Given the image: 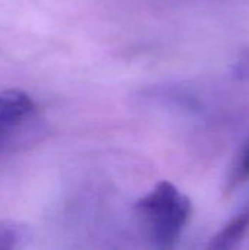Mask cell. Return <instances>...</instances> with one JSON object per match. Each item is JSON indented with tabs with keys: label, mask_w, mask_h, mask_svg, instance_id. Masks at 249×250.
<instances>
[{
	"label": "cell",
	"mask_w": 249,
	"mask_h": 250,
	"mask_svg": "<svg viewBox=\"0 0 249 250\" xmlns=\"http://www.w3.org/2000/svg\"><path fill=\"white\" fill-rule=\"evenodd\" d=\"M233 76L236 79H248L249 78V50H245L233 66Z\"/></svg>",
	"instance_id": "8992f818"
},
{
	"label": "cell",
	"mask_w": 249,
	"mask_h": 250,
	"mask_svg": "<svg viewBox=\"0 0 249 250\" xmlns=\"http://www.w3.org/2000/svg\"><path fill=\"white\" fill-rule=\"evenodd\" d=\"M150 240L160 248H172L185 230L191 212V199L170 182L157 183L135 204Z\"/></svg>",
	"instance_id": "6da1fadb"
},
{
	"label": "cell",
	"mask_w": 249,
	"mask_h": 250,
	"mask_svg": "<svg viewBox=\"0 0 249 250\" xmlns=\"http://www.w3.org/2000/svg\"><path fill=\"white\" fill-rule=\"evenodd\" d=\"M37 105L23 91L12 88L0 91V157L35 120Z\"/></svg>",
	"instance_id": "7a4b0ae2"
},
{
	"label": "cell",
	"mask_w": 249,
	"mask_h": 250,
	"mask_svg": "<svg viewBox=\"0 0 249 250\" xmlns=\"http://www.w3.org/2000/svg\"><path fill=\"white\" fill-rule=\"evenodd\" d=\"M249 180V139L244 145L229 177L227 189H235Z\"/></svg>",
	"instance_id": "5b68a950"
},
{
	"label": "cell",
	"mask_w": 249,
	"mask_h": 250,
	"mask_svg": "<svg viewBox=\"0 0 249 250\" xmlns=\"http://www.w3.org/2000/svg\"><path fill=\"white\" fill-rule=\"evenodd\" d=\"M249 230V204L239 211L210 242V249H233L245 237Z\"/></svg>",
	"instance_id": "3957f363"
},
{
	"label": "cell",
	"mask_w": 249,
	"mask_h": 250,
	"mask_svg": "<svg viewBox=\"0 0 249 250\" xmlns=\"http://www.w3.org/2000/svg\"><path fill=\"white\" fill-rule=\"evenodd\" d=\"M26 239L28 233L25 227L12 221H0V249L19 248Z\"/></svg>",
	"instance_id": "277c9868"
}]
</instances>
